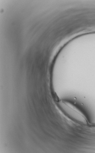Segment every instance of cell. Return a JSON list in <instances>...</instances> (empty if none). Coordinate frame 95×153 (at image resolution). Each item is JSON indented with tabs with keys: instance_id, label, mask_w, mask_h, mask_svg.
<instances>
[{
	"instance_id": "1",
	"label": "cell",
	"mask_w": 95,
	"mask_h": 153,
	"mask_svg": "<svg viewBox=\"0 0 95 153\" xmlns=\"http://www.w3.org/2000/svg\"><path fill=\"white\" fill-rule=\"evenodd\" d=\"M59 107L69 117L73 120L83 124H87V120L84 114L79 108L70 103L61 101Z\"/></svg>"
}]
</instances>
